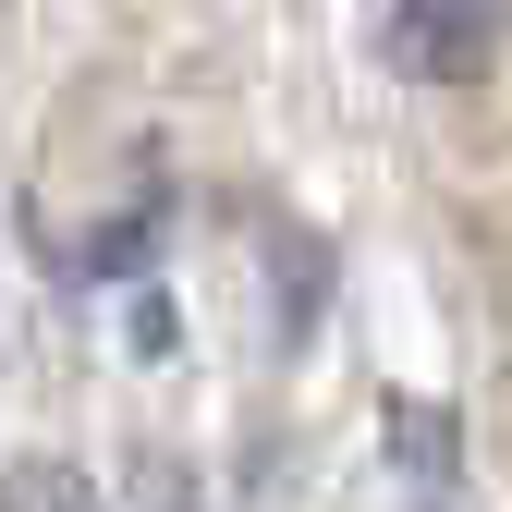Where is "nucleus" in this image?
<instances>
[{
	"mask_svg": "<svg viewBox=\"0 0 512 512\" xmlns=\"http://www.w3.org/2000/svg\"><path fill=\"white\" fill-rule=\"evenodd\" d=\"M391 61L427 86H476L488 74V0H403L391 13Z\"/></svg>",
	"mask_w": 512,
	"mask_h": 512,
	"instance_id": "f257e3e1",
	"label": "nucleus"
},
{
	"mask_svg": "<svg viewBox=\"0 0 512 512\" xmlns=\"http://www.w3.org/2000/svg\"><path fill=\"white\" fill-rule=\"evenodd\" d=\"M0 512H110V500H98V476H86V464H49V452H37V464L0 476Z\"/></svg>",
	"mask_w": 512,
	"mask_h": 512,
	"instance_id": "f03ea898",
	"label": "nucleus"
}]
</instances>
